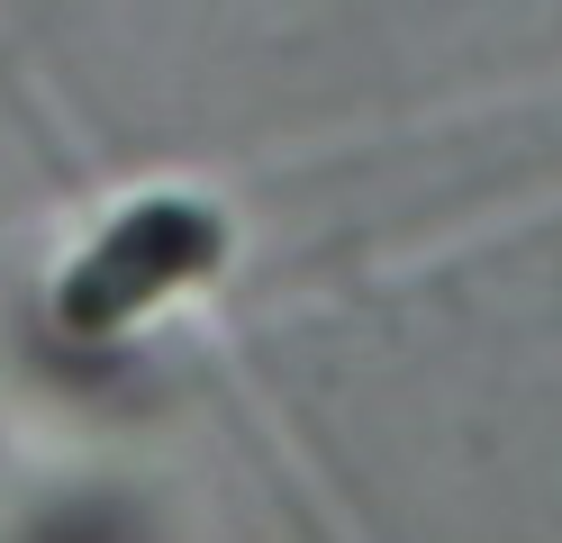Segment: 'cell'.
<instances>
[{"label":"cell","instance_id":"obj_1","mask_svg":"<svg viewBox=\"0 0 562 543\" xmlns=\"http://www.w3.org/2000/svg\"><path fill=\"white\" fill-rule=\"evenodd\" d=\"M227 253V217L200 200H146L127 208L55 290V326L64 336H119L127 317H146L155 299H172L182 281L218 272Z\"/></svg>","mask_w":562,"mask_h":543}]
</instances>
